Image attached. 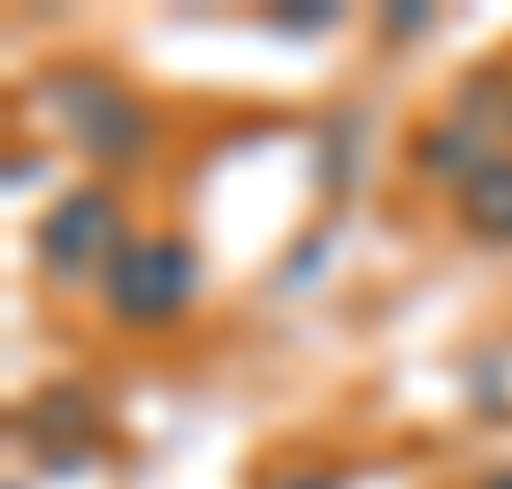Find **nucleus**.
<instances>
[{
  "instance_id": "1",
  "label": "nucleus",
  "mask_w": 512,
  "mask_h": 489,
  "mask_svg": "<svg viewBox=\"0 0 512 489\" xmlns=\"http://www.w3.org/2000/svg\"><path fill=\"white\" fill-rule=\"evenodd\" d=\"M39 107L62 123L77 153H92L100 169H138L153 153V115L130 85H115L107 69H54L39 85Z\"/></svg>"
},
{
  "instance_id": "2",
  "label": "nucleus",
  "mask_w": 512,
  "mask_h": 489,
  "mask_svg": "<svg viewBox=\"0 0 512 489\" xmlns=\"http://www.w3.org/2000/svg\"><path fill=\"white\" fill-rule=\"evenodd\" d=\"M192 291H199V253L184 237H130L100 276V298L123 329H161V321H176L192 306Z\"/></svg>"
},
{
  "instance_id": "3",
  "label": "nucleus",
  "mask_w": 512,
  "mask_h": 489,
  "mask_svg": "<svg viewBox=\"0 0 512 489\" xmlns=\"http://www.w3.org/2000/svg\"><path fill=\"white\" fill-rule=\"evenodd\" d=\"M123 199L107 184H85V192H62L39 222V268L54 283H85L92 268L107 276V260L123 253Z\"/></svg>"
},
{
  "instance_id": "4",
  "label": "nucleus",
  "mask_w": 512,
  "mask_h": 489,
  "mask_svg": "<svg viewBox=\"0 0 512 489\" xmlns=\"http://www.w3.org/2000/svg\"><path fill=\"white\" fill-rule=\"evenodd\" d=\"M16 428L46 451V467H54V474L92 467V428H100V413H92V398H85L77 383H46Z\"/></svg>"
},
{
  "instance_id": "5",
  "label": "nucleus",
  "mask_w": 512,
  "mask_h": 489,
  "mask_svg": "<svg viewBox=\"0 0 512 489\" xmlns=\"http://www.w3.org/2000/svg\"><path fill=\"white\" fill-rule=\"evenodd\" d=\"M413 161H421L428 176H444L451 192H467L474 176L490 169L497 153H490V130L467 123V115H451V123H428L421 130V146H413Z\"/></svg>"
},
{
  "instance_id": "6",
  "label": "nucleus",
  "mask_w": 512,
  "mask_h": 489,
  "mask_svg": "<svg viewBox=\"0 0 512 489\" xmlns=\"http://www.w3.org/2000/svg\"><path fill=\"white\" fill-rule=\"evenodd\" d=\"M459 222H467L482 245H512V161H490L459 192Z\"/></svg>"
},
{
  "instance_id": "7",
  "label": "nucleus",
  "mask_w": 512,
  "mask_h": 489,
  "mask_svg": "<svg viewBox=\"0 0 512 489\" xmlns=\"http://www.w3.org/2000/svg\"><path fill=\"white\" fill-rule=\"evenodd\" d=\"M337 23V8L329 0H299V8H276V31H299V39H314V31H329Z\"/></svg>"
},
{
  "instance_id": "8",
  "label": "nucleus",
  "mask_w": 512,
  "mask_h": 489,
  "mask_svg": "<svg viewBox=\"0 0 512 489\" xmlns=\"http://www.w3.org/2000/svg\"><path fill=\"white\" fill-rule=\"evenodd\" d=\"M268 489H344V474L337 467H299V474H276Z\"/></svg>"
},
{
  "instance_id": "9",
  "label": "nucleus",
  "mask_w": 512,
  "mask_h": 489,
  "mask_svg": "<svg viewBox=\"0 0 512 489\" xmlns=\"http://www.w3.org/2000/svg\"><path fill=\"white\" fill-rule=\"evenodd\" d=\"M383 31H390V39H398V31L413 39V31H428V8H390V16H383Z\"/></svg>"
},
{
  "instance_id": "10",
  "label": "nucleus",
  "mask_w": 512,
  "mask_h": 489,
  "mask_svg": "<svg viewBox=\"0 0 512 489\" xmlns=\"http://www.w3.org/2000/svg\"><path fill=\"white\" fill-rule=\"evenodd\" d=\"M31 176H39V153H8V184H16V192L31 184Z\"/></svg>"
},
{
  "instance_id": "11",
  "label": "nucleus",
  "mask_w": 512,
  "mask_h": 489,
  "mask_svg": "<svg viewBox=\"0 0 512 489\" xmlns=\"http://www.w3.org/2000/svg\"><path fill=\"white\" fill-rule=\"evenodd\" d=\"M482 489H512V467H497V474H490V482H482Z\"/></svg>"
}]
</instances>
